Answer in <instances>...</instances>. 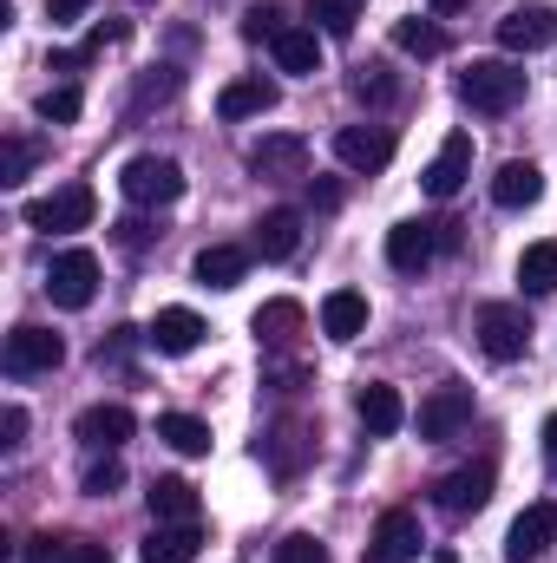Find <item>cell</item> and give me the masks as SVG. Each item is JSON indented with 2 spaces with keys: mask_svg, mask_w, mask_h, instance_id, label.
<instances>
[{
  "mask_svg": "<svg viewBox=\"0 0 557 563\" xmlns=\"http://www.w3.org/2000/svg\"><path fill=\"white\" fill-rule=\"evenodd\" d=\"M276 66L295 79H315L321 73V33L315 26H282L276 33Z\"/></svg>",
  "mask_w": 557,
  "mask_h": 563,
  "instance_id": "cell-23",
  "label": "cell"
},
{
  "mask_svg": "<svg viewBox=\"0 0 557 563\" xmlns=\"http://www.w3.org/2000/svg\"><path fill=\"white\" fill-rule=\"evenodd\" d=\"M433 505H439L446 518H472V511H485V505H492V465L479 459V465L446 472V478L433 485Z\"/></svg>",
  "mask_w": 557,
  "mask_h": 563,
  "instance_id": "cell-8",
  "label": "cell"
},
{
  "mask_svg": "<svg viewBox=\"0 0 557 563\" xmlns=\"http://www.w3.org/2000/svg\"><path fill=\"white\" fill-rule=\"evenodd\" d=\"M308 197H315V210H335L341 203V184H308Z\"/></svg>",
  "mask_w": 557,
  "mask_h": 563,
  "instance_id": "cell-44",
  "label": "cell"
},
{
  "mask_svg": "<svg viewBox=\"0 0 557 563\" xmlns=\"http://www.w3.org/2000/svg\"><path fill=\"white\" fill-rule=\"evenodd\" d=\"M335 157H341L348 170L374 177V170L394 164V132H381V125H341V132H335Z\"/></svg>",
  "mask_w": 557,
  "mask_h": 563,
  "instance_id": "cell-11",
  "label": "cell"
},
{
  "mask_svg": "<svg viewBox=\"0 0 557 563\" xmlns=\"http://www.w3.org/2000/svg\"><path fill=\"white\" fill-rule=\"evenodd\" d=\"M466 420H472V387H459V380H446V387H433L426 400H419V439L426 445H439V439H459L466 432Z\"/></svg>",
  "mask_w": 557,
  "mask_h": 563,
  "instance_id": "cell-7",
  "label": "cell"
},
{
  "mask_svg": "<svg viewBox=\"0 0 557 563\" xmlns=\"http://www.w3.org/2000/svg\"><path fill=\"white\" fill-rule=\"evenodd\" d=\"M204 334H210V328H204V314H197V308H157V321L144 328V341H151L157 354H190Z\"/></svg>",
  "mask_w": 557,
  "mask_h": 563,
  "instance_id": "cell-18",
  "label": "cell"
},
{
  "mask_svg": "<svg viewBox=\"0 0 557 563\" xmlns=\"http://www.w3.org/2000/svg\"><path fill=\"white\" fill-rule=\"evenodd\" d=\"M157 439H164L171 452H184V459H204V452H210V426L197 420V413H164V420H157Z\"/></svg>",
  "mask_w": 557,
  "mask_h": 563,
  "instance_id": "cell-29",
  "label": "cell"
},
{
  "mask_svg": "<svg viewBox=\"0 0 557 563\" xmlns=\"http://www.w3.org/2000/svg\"><path fill=\"white\" fill-rule=\"evenodd\" d=\"M197 282L204 288H237V282L250 276V250H237V243H210V250H197Z\"/></svg>",
  "mask_w": 557,
  "mask_h": 563,
  "instance_id": "cell-25",
  "label": "cell"
},
{
  "mask_svg": "<svg viewBox=\"0 0 557 563\" xmlns=\"http://www.w3.org/2000/svg\"><path fill=\"white\" fill-rule=\"evenodd\" d=\"M466 177H472V132H452V139L433 151V164L419 170V184H426V197H439V203H446V197H459V184H466Z\"/></svg>",
  "mask_w": 557,
  "mask_h": 563,
  "instance_id": "cell-12",
  "label": "cell"
},
{
  "mask_svg": "<svg viewBox=\"0 0 557 563\" xmlns=\"http://www.w3.org/2000/svg\"><path fill=\"white\" fill-rule=\"evenodd\" d=\"M551 544H557V498H538V505H525V511L512 518V531H505V558L532 563V558H545Z\"/></svg>",
  "mask_w": 557,
  "mask_h": 563,
  "instance_id": "cell-9",
  "label": "cell"
},
{
  "mask_svg": "<svg viewBox=\"0 0 557 563\" xmlns=\"http://www.w3.org/2000/svg\"><path fill=\"white\" fill-rule=\"evenodd\" d=\"M459 99H466L472 112H485V119H505V112L525 99V73H518L512 59H472V66L459 73Z\"/></svg>",
  "mask_w": 557,
  "mask_h": 563,
  "instance_id": "cell-1",
  "label": "cell"
},
{
  "mask_svg": "<svg viewBox=\"0 0 557 563\" xmlns=\"http://www.w3.org/2000/svg\"><path fill=\"white\" fill-rule=\"evenodd\" d=\"M86 7H92V0H46V20H53V26H66V20H79Z\"/></svg>",
  "mask_w": 557,
  "mask_h": 563,
  "instance_id": "cell-43",
  "label": "cell"
},
{
  "mask_svg": "<svg viewBox=\"0 0 557 563\" xmlns=\"http://www.w3.org/2000/svg\"><path fill=\"white\" fill-rule=\"evenodd\" d=\"M171 92H177V73H171V66H157L151 79H139V99H132V112H144L151 99H171Z\"/></svg>",
  "mask_w": 557,
  "mask_h": 563,
  "instance_id": "cell-39",
  "label": "cell"
},
{
  "mask_svg": "<svg viewBox=\"0 0 557 563\" xmlns=\"http://www.w3.org/2000/svg\"><path fill=\"white\" fill-rule=\"evenodd\" d=\"M151 518L157 525H197V485L190 478H151Z\"/></svg>",
  "mask_w": 557,
  "mask_h": 563,
  "instance_id": "cell-24",
  "label": "cell"
},
{
  "mask_svg": "<svg viewBox=\"0 0 557 563\" xmlns=\"http://www.w3.org/2000/svg\"><path fill=\"white\" fill-rule=\"evenodd\" d=\"M20 439H26V407H0V445L13 452Z\"/></svg>",
  "mask_w": 557,
  "mask_h": 563,
  "instance_id": "cell-41",
  "label": "cell"
},
{
  "mask_svg": "<svg viewBox=\"0 0 557 563\" xmlns=\"http://www.w3.org/2000/svg\"><path fill=\"white\" fill-rule=\"evenodd\" d=\"M40 164V139H0V184H20Z\"/></svg>",
  "mask_w": 557,
  "mask_h": 563,
  "instance_id": "cell-35",
  "label": "cell"
},
{
  "mask_svg": "<svg viewBox=\"0 0 557 563\" xmlns=\"http://www.w3.org/2000/svg\"><path fill=\"white\" fill-rule=\"evenodd\" d=\"M66 551H73V538H53V531L26 538V563H66Z\"/></svg>",
  "mask_w": 557,
  "mask_h": 563,
  "instance_id": "cell-40",
  "label": "cell"
},
{
  "mask_svg": "<svg viewBox=\"0 0 557 563\" xmlns=\"http://www.w3.org/2000/svg\"><path fill=\"white\" fill-rule=\"evenodd\" d=\"M518 288H525V295H551L557 288V243H532V250L518 256Z\"/></svg>",
  "mask_w": 557,
  "mask_h": 563,
  "instance_id": "cell-30",
  "label": "cell"
},
{
  "mask_svg": "<svg viewBox=\"0 0 557 563\" xmlns=\"http://www.w3.org/2000/svg\"><path fill=\"white\" fill-rule=\"evenodd\" d=\"M250 170H256V177H276V184L308 177V139H295V132H270V139H256L250 144Z\"/></svg>",
  "mask_w": 557,
  "mask_h": 563,
  "instance_id": "cell-13",
  "label": "cell"
},
{
  "mask_svg": "<svg viewBox=\"0 0 557 563\" xmlns=\"http://www.w3.org/2000/svg\"><path fill=\"white\" fill-rule=\"evenodd\" d=\"M132 407H119V400H99V407H86V413H79V426H73V432H79V445H92V452H119V445H125V439H132Z\"/></svg>",
  "mask_w": 557,
  "mask_h": 563,
  "instance_id": "cell-16",
  "label": "cell"
},
{
  "mask_svg": "<svg viewBox=\"0 0 557 563\" xmlns=\"http://www.w3.org/2000/svg\"><path fill=\"white\" fill-rule=\"evenodd\" d=\"M92 210H99L92 184H59L53 197H33L20 217H26L33 230H46V236H66V230H86V223H92Z\"/></svg>",
  "mask_w": 557,
  "mask_h": 563,
  "instance_id": "cell-2",
  "label": "cell"
},
{
  "mask_svg": "<svg viewBox=\"0 0 557 563\" xmlns=\"http://www.w3.org/2000/svg\"><path fill=\"white\" fill-rule=\"evenodd\" d=\"M119 243L125 250H144V223H119Z\"/></svg>",
  "mask_w": 557,
  "mask_h": 563,
  "instance_id": "cell-45",
  "label": "cell"
},
{
  "mask_svg": "<svg viewBox=\"0 0 557 563\" xmlns=\"http://www.w3.org/2000/svg\"><path fill=\"white\" fill-rule=\"evenodd\" d=\"M361 7H368V0H308V13H315V26H321L328 40H348L354 20H361Z\"/></svg>",
  "mask_w": 557,
  "mask_h": 563,
  "instance_id": "cell-32",
  "label": "cell"
},
{
  "mask_svg": "<svg viewBox=\"0 0 557 563\" xmlns=\"http://www.w3.org/2000/svg\"><path fill=\"white\" fill-rule=\"evenodd\" d=\"M276 563H328V551H321L308 531H295V538H282L276 544Z\"/></svg>",
  "mask_w": 557,
  "mask_h": 563,
  "instance_id": "cell-38",
  "label": "cell"
},
{
  "mask_svg": "<svg viewBox=\"0 0 557 563\" xmlns=\"http://www.w3.org/2000/svg\"><path fill=\"white\" fill-rule=\"evenodd\" d=\"M419 558V518L414 511H381L374 538H368V563H414Z\"/></svg>",
  "mask_w": 557,
  "mask_h": 563,
  "instance_id": "cell-15",
  "label": "cell"
},
{
  "mask_svg": "<svg viewBox=\"0 0 557 563\" xmlns=\"http://www.w3.org/2000/svg\"><path fill=\"white\" fill-rule=\"evenodd\" d=\"M197 551H204V531L197 525H157L151 538H144V563H197Z\"/></svg>",
  "mask_w": 557,
  "mask_h": 563,
  "instance_id": "cell-26",
  "label": "cell"
},
{
  "mask_svg": "<svg viewBox=\"0 0 557 563\" xmlns=\"http://www.w3.org/2000/svg\"><path fill=\"white\" fill-rule=\"evenodd\" d=\"M538 197H545V170H538L532 157L499 164V177H492V203H499V210H532Z\"/></svg>",
  "mask_w": 557,
  "mask_h": 563,
  "instance_id": "cell-17",
  "label": "cell"
},
{
  "mask_svg": "<svg viewBox=\"0 0 557 563\" xmlns=\"http://www.w3.org/2000/svg\"><path fill=\"white\" fill-rule=\"evenodd\" d=\"M125 485V465L119 459H99V465H86V498H112Z\"/></svg>",
  "mask_w": 557,
  "mask_h": 563,
  "instance_id": "cell-37",
  "label": "cell"
},
{
  "mask_svg": "<svg viewBox=\"0 0 557 563\" xmlns=\"http://www.w3.org/2000/svg\"><path fill=\"white\" fill-rule=\"evenodd\" d=\"M119 190L144 203V210H157V203H177L184 197V170H177V157H157V151H144L132 157L125 170H119Z\"/></svg>",
  "mask_w": 557,
  "mask_h": 563,
  "instance_id": "cell-3",
  "label": "cell"
},
{
  "mask_svg": "<svg viewBox=\"0 0 557 563\" xmlns=\"http://www.w3.org/2000/svg\"><path fill=\"white\" fill-rule=\"evenodd\" d=\"M394 46L414 53V59H439V53H446V33H439L433 20H394Z\"/></svg>",
  "mask_w": 557,
  "mask_h": 563,
  "instance_id": "cell-31",
  "label": "cell"
},
{
  "mask_svg": "<svg viewBox=\"0 0 557 563\" xmlns=\"http://www.w3.org/2000/svg\"><path fill=\"white\" fill-rule=\"evenodd\" d=\"M499 46L505 53H545V46H557V13L551 7H512L499 20Z\"/></svg>",
  "mask_w": 557,
  "mask_h": 563,
  "instance_id": "cell-14",
  "label": "cell"
},
{
  "mask_svg": "<svg viewBox=\"0 0 557 563\" xmlns=\"http://www.w3.org/2000/svg\"><path fill=\"white\" fill-rule=\"evenodd\" d=\"M59 361H66V341H59L53 328H33V321H26V328H13V334H7V347H0V367H7L13 380L53 374Z\"/></svg>",
  "mask_w": 557,
  "mask_h": 563,
  "instance_id": "cell-4",
  "label": "cell"
},
{
  "mask_svg": "<svg viewBox=\"0 0 557 563\" xmlns=\"http://www.w3.org/2000/svg\"><path fill=\"white\" fill-rule=\"evenodd\" d=\"M545 459H551V465H557V413H551V420H545Z\"/></svg>",
  "mask_w": 557,
  "mask_h": 563,
  "instance_id": "cell-46",
  "label": "cell"
},
{
  "mask_svg": "<svg viewBox=\"0 0 557 563\" xmlns=\"http://www.w3.org/2000/svg\"><path fill=\"white\" fill-rule=\"evenodd\" d=\"M86 112V92L79 86H53V92H40V119L46 125H73Z\"/></svg>",
  "mask_w": 557,
  "mask_h": 563,
  "instance_id": "cell-34",
  "label": "cell"
},
{
  "mask_svg": "<svg viewBox=\"0 0 557 563\" xmlns=\"http://www.w3.org/2000/svg\"><path fill=\"white\" fill-rule=\"evenodd\" d=\"M426 7H433V13H466L472 0H426Z\"/></svg>",
  "mask_w": 557,
  "mask_h": 563,
  "instance_id": "cell-47",
  "label": "cell"
},
{
  "mask_svg": "<svg viewBox=\"0 0 557 563\" xmlns=\"http://www.w3.org/2000/svg\"><path fill=\"white\" fill-rule=\"evenodd\" d=\"M479 347H485V361H518V354L532 347L525 308H518V301H485V308H479Z\"/></svg>",
  "mask_w": 557,
  "mask_h": 563,
  "instance_id": "cell-5",
  "label": "cell"
},
{
  "mask_svg": "<svg viewBox=\"0 0 557 563\" xmlns=\"http://www.w3.org/2000/svg\"><path fill=\"white\" fill-rule=\"evenodd\" d=\"M439 243H446V223H394L387 230V263L401 276H426L433 256H439Z\"/></svg>",
  "mask_w": 557,
  "mask_h": 563,
  "instance_id": "cell-10",
  "label": "cell"
},
{
  "mask_svg": "<svg viewBox=\"0 0 557 563\" xmlns=\"http://www.w3.org/2000/svg\"><path fill=\"white\" fill-rule=\"evenodd\" d=\"M144 7H151V0H144Z\"/></svg>",
  "mask_w": 557,
  "mask_h": 563,
  "instance_id": "cell-48",
  "label": "cell"
},
{
  "mask_svg": "<svg viewBox=\"0 0 557 563\" xmlns=\"http://www.w3.org/2000/svg\"><path fill=\"white\" fill-rule=\"evenodd\" d=\"M295 243H302V210H288V203H276V210H263L256 217V256L263 263H288L295 256Z\"/></svg>",
  "mask_w": 557,
  "mask_h": 563,
  "instance_id": "cell-20",
  "label": "cell"
},
{
  "mask_svg": "<svg viewBox=\"0 0 557 563\" xmlns=\"http://www.w3.org/2000/svg\"><path fill=\"white\" fill-rule=\"evenodd\" d=\"M302 301H288V295H276V301H263L256 314H250V328H256V341H270V347H288L295 334H302Z\"/></svg>",
  "mask_w": 557,
  "mask_h": 563,
  "instance_id": "cell-27",
  "label": "cell"
},
{
  "mask_svg": "<svg viewBox=\"0 0 557 563\" xmlns=\"http://www.w3.org/2000/svg\"><path fill=\"white\" fill-rule=\"evenodd\" d=\"M354 413H361V426H368L374 439H387V432H401V426H407L401 394H394V387H381V380H368V387L354 394Z\"/></svg>",
  "mask_w": 557,
  "mask_h": 563,
  "instance_id": "cell-22",
  "label": "cell"
},
{
  "mask_svg": "<svg viewBox=\"0 0 557 563\" xmlns=\"http://www.w3.org/2000/svg\"><path fill=\"white\" fill-rule=\"evenodd\" d=\"M282 26H288V20H282V7H270V0L243 13V40H250V46H263V40L276 46V33H282Z\"/></svg>",
  "mask_w": 557,
  "mask_h": 563,
  "instance_id": "cell-36",
  "label": "cell"
},
{
  "mask_svg": "<svg viewBox=\"0 0 557 563\" xmlns=\"http://www.w3.org/2000/svg\"><path fill=\"white\" fill-rule=\"evenodd\" d=\"M348 92H354L361 106H394V99H401V86L387 79V66H354V79H348Z\"/></svg>",
  "mask_w": 557,
  "mask_h": 563,
  "instance_id": "cell-33",
  "label": "cell"
},
{
  "mask_svg": "<svg viewBox=\"0 0 557 563\" xmlns=\"http://www.w3.org/2000/svg\"><path fill=\"white\" fill-rule=\"evenodd\" d=\"M302 452H308V426H302V420L270 426V439H263V459L276 465V478H295V472H302Z\"/></svg>",
  "mask_w": 557,
  "mask_h": 563,
  "instance_id": "cell-28",
  "label": "cell"
},
{
  "mask_svg": "<svg viewBox=\"0 0 557 563\" xmlns=\"http://www.w3.org/2000/svg\"><path fill=\"white\" fill-rule=\"evenodd\" d=\"M46 295H53V308H92V295H99V256L92 250H59L53 269H46Z\"/></svg>",
  "mask_w": 557,
  "mask_h": 563,
  "instance_id": "cell-6",
  "label": "cell"
},
{
  "mask_svg": "<svg viewBox=\"0 0 557 563\" xmlns=\"http://www.w3.org/2000/svg\"><path fill=\"white\" fill-rule=\"evenodd\" d=\"M276 99H282V86L276 79H230L223 92H217V119H263V112H276Z\"/></svg>",
  "mask_w": 557,
  "mask_h": 563,
  "instance_id": "cell-19",
  "label": "cell"
},
{
  "mask_svg": "<svg viewBox=\"0 0 557 563\" xmlns=\"http://www.w3.org/2000/svg\"><path fill=\"white\" fill-rule=\"evenodd\" d=\"M361 328H368V295H361V288L321 295V334H328V341H361Z\"/></svg>",
  "mask_w": 557,
  "mask_h": 563,
  "instance_id": "cell-21",
  "label": "cell"
},
{
  "mask_svg": "<svg viewBox=\"0 0 557 563\" xmlns=\"http://www.w3.org/2000/svg\"><path fill=\"white\" fill-rule=\"evenodd\" d=\"M66 563H112V551H106V544H92V538H73Z\"/></svg>",
  "mask_w": 557,
  "mask_h": 563,
  "instance_id": "cell-42",
  "label": "cell"
}]
</instances>
